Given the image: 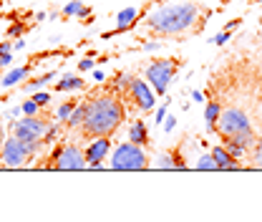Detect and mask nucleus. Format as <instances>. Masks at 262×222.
<instances>
[{
    "label": "nucleus",
    "instance_id": "30",
    "mask_svg": "<svg viewBox=\"0 0 262 222\" xmlns=\"http://www.w3.org/2000/svg\"><path fill=\"white\" fill-rule=\"evenodd\" d=\"M174 127H177V116H174V114H169V116L164 119V129H166V131H171Z\"/></svg>",
    "mask_w": 262,
    "mask_h": 222
},
{
    "label": "nucleus",
    "instance_id": "25",
    "mask_svg": "<svg viewBox=\"0 0 262 222\" xmlns=\"http://www.w3.org/2000/svg\"><path fill=\"white\" fill-rule=\"evenodd\" d=\"M229 38H232V33H229V31H222V33H217V35L212 38V43H214V46H225Z\"/></svg>",
    "mask_w": 262,
    "mask_h": 222
},
{
    "label": "nucleus",
    "instance_id": "23",
    "mask_svg": "<svg viewBox=\"0 0 262 222\" xmlns=\"http://www.w3.org/2000/svg\"><path fill=\"white\" fill-rule=\"evenodd\" d=\"M131 81H134L131 73H119L116 76V89H131Z\"/></svg>",
    "mask_w": 262,
    "mask_h": 222
},
{
    "label": "nucleus",
    "instance_id": "34",
    "mask_svg": "<svg viewBox=\"0 0 262 222\" xmlns=\"http://www.w3.org/2000/svg\"><path fill=\"white\" fill-rule=\"evenodd\" d=\"M239 23H242L239 18H234V21H229L227 26H225V31H229V33H232V31H234V28H239Z\"/></svg>",
    "mask_w": 262,
    "mask_h": 222
},
{
    "label": "nucleus",
    "instance_id": "31",
    "mask_svg": "<svg viewBox=\"0 0 262 222\" xmlns=\"http://www.w3.org/2000/svg\"><path fill=\"white\" fill-rule=\"evenodd\" d=\"M10 64H13V53H3L0 56V68H10Z\"/></svg>",
    "mask_w": 262,
    "mask_h": 222
},
{
    "label": "nucleus",
    "instance_id": "21",
    "mask_svg": "<svg viewBox=\"0 0 262 222\" xmlns=\"http://www.w3.org/2000/svg\"><path fill=\"white\" fill-rule=\"evenodd\" d=\"M76 104H78V101H63V104L56 109V116H58V122H63V124L68 122V116H71V111L76 109Z\"/></svg>",
    "mask_w": 262,
    "mask_h": 222
},
{
    "label": "nucleus",
    "instance_id": "5",
    "mask_svg": "<svg viewBox=\"0 0 262 222\" xmlns=\"http://www.w3.org/2000/svg\"><path fill=\"white\" fill-rule=\"evenodd\" d=\"M217 131H220L222 139H225V136L247 134V131H252V127H250V119H247V114H245L242 109H227V111H222L220 119H217Z\"/></svg>",
    "mask_w": 262,
    "mask_h": 222
},
{
    "label": "nucleus",
    "instance_id": "18",
    "mask_svg": "<svg viewBox=\"0 0 262 222\" xmlns=\"http://www.w3.org/2000/svg\"><path fill=\"white\" fill-rule=\"evenodd\" d=\"M220 114H222V106H220L217 101H209V104H207V109H204V122H207V131L217 129V119H220Z\"/></svg>",
    "mask_w": 262,
    "mask_h": 222
},
{
    "label": "nucleus",
    "instance_id": "13",
    "mask_svg": "<svg viewBox=\"0 0 262 222\" xmlns=\"http://www.w3.org/2000/svg\"><path fill=\"white\" fill-rule=\"evenodd\" d=\"M129 142H134V144H139V147H144V144H149V129H146V124L144 122H131L129 127Z\"/></svg>",
    "mask_w": 262,
    "mask_h": 222
},
{
    "label": "nucleus",
    "instance_id": "10",
    "mask_svg": "<svg viewBox=\"0 0 262 222\" xmlns=\"http://www.w3.org/2000/svg\"><path fill=\"white\" fill-rule=\"evenodd\" d=\"M139 13H141V10H139L136 5H129V8H121V10L116 13V28H114V31H106V33H103V38H111V35H116V33L129 31L131 26L136 23Z\"/></svg>",
    "mask_w": 262,
    "mask_h": 222
},
{
    "label": "nucleus",
    "instance_id": "22",
    "mask_svg": "<svg viewBox=\"0 0 262 222\" xmlns=\"http://www.w3.org/2000/svg\"><path fill=\"white\" fill-rule=\"evenodd\" d=\"M194 167L196 169H220V167H217V162H214V157H212V152H209V154H202V157L196 159Z\"/></svg>",
    "mask_w": 262,
    "mask_h": 222
},
{
    "label": "nucleus",
    "instance_id": "8",
    "mask_svg": "<svg viewBox=\"0 0 262 222\" xmlns=\"http://www.w3.org/2000/svg\"><path fill=\"white\" fill-rule=\"evenodd\" d=\"M46 129H48V124L40 122L38 116H23L20 122H15L13 134H15L18 139H23L26 144H33V142H43Z\"/></svg>",
    "mask_w": 262,
    "mask_h": 222
},
{
    "label": "nucleus",
    "instance_id": "35",
    "mask_svg": "<svg viewBox=\"0 0 262 222\" xmlns=\"http://www.w3.org/2000/svg\"><path fill=\"white\" fill-rule=\"evenodd\" d=\"M255 162H257V167H262V142L257 144V149H255Z\"/></svg>",
    "mask_w": 262,
    "mask_h": 222
},
{
    "label": "nucleus",
    "instance_id": "37",
    "mask_svg": "<svg viewBox=\"0 0 262 222\" xmlns=\"http://www.w3.org/2000/svg\"><path fill=\"white\" fill-rule=\"evenodd\" d=\"M159 43H144V51H157Z\"/></svg>",
    "mask_w": 262,
    "mask_h": 222
},
{
    "label": "nucleus",
    "instance_id": "7",
    "mask_svg": "<svg viewBox=\"0 0 262 222\" xmlns=\"http://www.w3.org/2000/svg\"><path fill=\"white\" fill-rule=\"evenodd\" d=\"M53 167L56 169H86L89 167V159H86V152L76 144H66L56 152L53 157Z\"/></svg>",
    "mask_w": 262,
    "mask_h": 222
},
{
    "label": "nucleus",
    "instance_id": "17",
    "mask_svg": "<svg viewBox=\"0 0 262 222\" xmlns=\"http://www.w3.org/2000/svg\"><path fill=\"white\" fill-rule=\"evenodd\" d=\"M86 111H89V104H76V109L71 111V116H68V122H66V127L68 129H76V127H83V119H86Z\"/></svg>",
    "mask_w": 262,
    "mask_h": 222
},
{
    "label": "nucleus",
    "instance_id": "12",
    "mask_svg": "<svg viewBox=\"0 0 262 222\" xmlns=\"http://www.w3.org/2000/svg\"><path fill=\"white\" fill-rule=\"evenodd\" d=\"M212 157H214V162H217V167H220V169H237V167H239V164H237V159L227 152V147H225V144L212 147Z\"/></svg>",
    "mask_w": 262,
    "mask_h": 222
},
{
    "label": "nucleus",
    "instance_id": "26",
    "mask_svg": "<svg viewBox=\"0 0 262 222\" xmlns=\"http://www.w3.org/2000/svg\"><path fill=\"white\" fill-rule=\"evenodd\" d=\"M33 101H35L38 106H46V104L51 101V94H46V91H38V94H33Z\"/></svg>",
    "mask_w": 262,
    "mask_h": 222
},
{
    "label": "nucleus",
    "instance_id": "33",
    "mask_svg": "<svg viewBox=\"0 0 262 222\" xmlns=\"http://www.w3.org/2000/svg\"><path fill=\"white\" fill-rule=\"evenodd\" d=\"M13 51H15V48L10 46V41H5V43H0V56H3V53H13Z\"/></svg>",
    "mask_w": 262,
    "mask_h": 222
},
{
    "label": "nucleus",
    "instance_id": "14",
    "mask_svg": "<svg viewBox=\"0 0 262 222\" xmlns=\"http://www.w3.org/2000/svg\"><path fill=\"white\" fill-rule=\"evenodd\" d=\"M31 73V64L28 66H20V68H10L5 76H3V81H0V86H5V89H10V86H15L18 81H23L26 76Z\"/></svg>",
    "mask_w": 262,
    "mask_h": 222
},
{
    "label": "nucleus",
    "instance_id": "24",
    "mask_svg": "<svg viewBox=\"0 0 262 222\" xmlns=\"http://www.w3.org/2000/svg\"><path fill=\"white\" fill-rule=\"evenodd\" d=\"M20 109H23V114H26V116H38V109H40V106L33 101V96H31V101H26Z\"/></svg>",
    "mask_w": 262,
    "mask_h": 222
},
{
    "label": "nucleus",
    "instance_id": "6",
    "mask_svg": "<svg viewBox=\"0 0 262 222\" xmlns=\"http://www.w3.org/2000/svg\"><path fill=\"white\" fill-rule=\"evenodd\" d=\"M28 157H31L28 144H26L23 139H18L15 134H10V136L0 144V159H3V164L10 167V169L23 167V164L28 162Z\"/></svg>",
    "mask_w": 262,
    "mask_h": 222
},
{
    "label": "nucleus",
    "instance_id": "40",
    "mask_svg": "<svg viewBox=\"0 0 262 222\" xmlns=\"http://www.w3.org/2000/svg\"><path fill=\"white\" fill-rule=\"evenodd\" d=\"M0 162H3V159H0Z\"/></svg>",
    "mask_w": 262,
    "mask_h": 222
},
{
    "label": "nucleus",
    "instance_id": "39",
    "mask_svg": "<svg viewBox=\"0 0 262 222\" xmlns=\"http://www.w3.org/2000/svg\"><path fill=\"white\" fill-rule=\"evenodd\" d=\"M192 98H194V101H202L204 96H202V91H192Z\"/></svg>",
    "mask_w": 262,
    "mask_h": 222
},
{
    "label": "nucleus",
    "instance_id": "29",
    "mask_svg": "<svg viewBox=\"0 0 262 222\" xmlns=\"http://www.w3.org/2000/svg\"><path fill=\"white\" fill-rule=\"evenodd\" d=\"M56 136H58V127H48V129H46V136H43V142H48V144H51Z\"/></svg>",
    "mask_w": 262,
    "mask_h": 222
},
{
    "label": "nucleus",
    "instance_id": "38",
    "mask_svg": "<svg viewBox=\"0 0 262 222\" xmlns=\"http://www.w3.org/2000/svg\"><path fill=\"white\" fill-rule=\"evenodd\" d=\"M94 78H96V81H103V78H106V73H103V71H94Z\"/></svg>",
    "mask_w": 262,
    "mask_h": 222
},
{
    "label": "nucleus",
    "instance_id": "20",
    "mask_svg": "<svg viewBox=\"0 0 262 222\" xmlns=\"http://www.w3.org/2000/svg\"><path fill=\"white\" fill-rule=\"evenodd\" d=\"M225 147H227V152L232 154L234 159H239V157H245V152H247V147H242L239 142H234L232 136H225Z\"/></svg>",
    "mask_w": 262,
    "mask_h": 222
},
{
    "label": "nucleus",
    "instance_id": "16",
    "mask_svg": "<svg viewBox=\"0 0 262 222\" xmlns=\"http://www.w3.org/2000/svg\"><path fill=\"white\" fill-rule=\"evenodd\" d=\"M63 15H73V18H91V8L86 5V3H81V0H71V3H66L63 5Z\"/></svg>",
    "mask_w": 262,
    "mask_h": 222
},
{
    "label": "nucleus",
    "instance_id": "2",
    "mask_svg": "<svg viewBox=\"0 0 262 222\" xmlns=\"http://www.w3.org/2000/svg\"><path fill=\"white\" fill-rule=\"evenodd\" d=\"M124 122V106L114 96H98L89 101V111L83 119L86 136H108Z\"/></svg>",
    "mask_w": 262,
    "mask_h": 222
},
{
    "label": "nucleus",
    "instance_id": "4",
    "mask_svg": "<svg viewBox=\"0 0 262 222\" xmlns=\"http://www.w3.org/2000/svg\"><path fill=\"white\" fill-rule=\"evenodd\" d=\"M177 71H179V61H174V58H159V61H154L151 66H146V81L154 86L157 94L164 96L169 91V84L177 76Z\"/></svg>",
    "mask_w": 262,
    "mask_h": 222
},
{
    "label": "nucleus",
    "instance_id": "11",
    "mask_svg": "<svg viewBox=\"0 0 262 222\" xmlns=\"http://www.w3.org/2000/svg\"><path fill=\"white\" fill-rule=\"evenodd\" d=\"M111 152V139L108 136H96L91 144H89V149H86V159H89V167H96L101 164L106 154Z\"/></svg>",
    "mask_w": 262,
    "mask_h": 222
},
{
    "label": "nucleus",
    "instance_id": "36",
    "mask_svg": "<svg viewBox=\"0 0 262 222\" xmlns=\"http://www.w3.org/2000/svg\"><path fill=\"white\" fill-rule=\"evenodd\" d=\"M13 48H15V51H23V48H26V41H23V38H15Z\"/></svg>",
    "mask_w": 262,
    "mask_h": 222
},
{
    "label": "nucleus",
    "instance_id": "32",
    "mask_svg": "<svg viewBox=\"0 0 262 222\" xmlns=\"http://www.w3.org/2000/svg\"><path fill=\"white\" fill-rule=\"evenodd\" d=\"M89 68H94V56H91V58L78 61V71H89Z\"/></svg>",
    "mask_w": 262,
    "mask_h": 222
},
{
    "label": "nucleus",
    "instance_id": "28",
    "mask_svg": "<svg viewBox=\"0 0 262 222\" xmlns=\"http://www.w3.org/2000/svg\"><path fill=\"white\" fill-rule=\"evenodd\" d=\"M164 119H166V106H157V111H154V122H157V124H164Z\"/></svg>",
    "mask_w": 262,
    "mask_h": 222
},
{
    "label": "nucleus",
    "instance_id": "1",
    "mask_svg": "<svg viewBox=\"0 0 262 222\" xmlns=\"http://www.w3.org/2000/svg\"><path fill=\"white\" fill-rule=\"evenodd\" d=\"M199 18V3L192 0H177L162 5L159 10H154L149 15V28L159 35H179V33L189 31Z\"/></svg>",
    "mask_w": 262,
    "mask_h": 222
},
{
    "label": "nucleus",
    "instance_id": "19",
    "mask_svg": "<svg viewBox=\"0 0 262 222\" xmlns=\"http://www.w3.org/2000/svg\"><path fill=\"white\" fill-rule=\"evenodd\" d=\"M56 81V71H48V73H43V76H38V78H33V81H28L23 89L31 94V91H38V89H43L46 84H53Z\"/></svg>",
    "mask_w": 262,
    "mask_h": 222
},
{
    "label": "nucleus",
    "instance_id": "27",
    "mask_svg": "<svg viewBox=\"0 0 262 222\" xmlns=\"http://www.w3.org/2000/svg\"><path fill=\"white\" fill-rule=\"evenodd\" d=\"M23 31H26V26L15 23V26H10V31H8V35H10V38H20V35H23Z\"/></svg>",
    "mask_w": 262,
    "mask_h": 222
},
{
    "label": "nucleus",
    "instance_id": "41",
    "mask_svg": "<svg viewBox=\"0 0 262 222\" xmlns=\"http://www.w3.org/2000/svg\"><path fill=\"white\" fill-rule=\"evenodd\" d=\"M260 3H262V0H260Z\"/></svg>",
    "mask_w": 262,
    "mask_h": 222
},
{
    "label": "nucleus",
    "instance_id": "15",
    "mask_svg": "<svg viewBox=\"0 0 262 222\" xmlns=\"http://www.w3.org/2000/svg\"><path fill=\"white\" fill-rule=\"evenodd\" d=\"M86 86V81L81 78V76H71V73H66L58 78V84H56V91H81Z\"/></svg>",
    "mask_w": 262,
    "mask_h": 222
},
{
    "label": "nucleus",
    "instance_id": "9",
    "mask_svg": "<svg viewBox=\"0 0 262 222\" xmlns=\"http://www.w3.org/2000/svg\"><path fill=\"white\" fill-rule=\"evenodd\" d=\"M129 94L134 98V104H136V109H141V111H154L157 109V91H154V86H149V81L134 78Z\"/></svg>",
    "mask_w": 262,
    "mask_h": 222
},
{
    "label": "nucleus",
    "instance_id": "3",
    "mask_svg": "<svg viewBox=\"0 0 262 222\" xmlns=\"http://www.w3.org/2000/svg\"><path fill=\"white\" fill-rule=\"evenodd\" d=\"M149 167V157L144 152V147L126 142V144H119L111 154V169H146Z\"/></svg>",
    "mask_w": 262,
    "mask_h": 222
}]
</instances>
